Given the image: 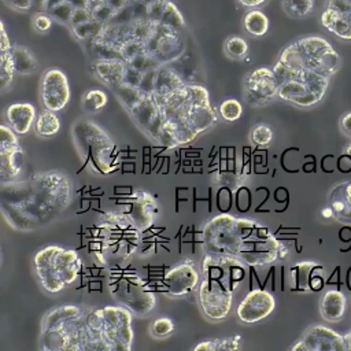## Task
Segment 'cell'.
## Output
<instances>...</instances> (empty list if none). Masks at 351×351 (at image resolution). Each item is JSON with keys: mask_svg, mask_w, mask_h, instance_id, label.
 <instances>
[{"mask_svg": "<svg viewBox=\"0 0 351 351\" xmlns=\"http://www.w3.org/2000/svg\"><path fill=\"white\" fill-rule=\"evenodd\" d=\"M0 208L7 223L22 232L36 230L59 217L71 203L70 178L58 170L1 182Z\"/></svg>", "mask_w": 351, "mask_h": 351, "instance_id": "cell-1", "label": "cell"}, {"mask_svg": "<svg viewBox=\"0 0 351 351\" xmlns=\"http://www.w3.org/2000/svg\"><path fill=\"white\" fill-rule=\"evenodd\" d=\"M133 313L119 306L89 308L86 314L84 351H126L132 348Z\"/></svg>", "mask_w": 351, "mask_h": 351, "instance_id": "cell-2", "label": "cell"}, {"mask_svg": "<svg viewBox=\"0 0 351 351\" xmlns=\"http://www.w3.org/2000/svg\"><path fill=\"white\" fill-rule=\"evenodd\" d=\"M88 308L63 304L48 310L41 321L40 348L45 351H84Z\"/></svg>", "mask_w": 351, "mask_h": 351, "instance_id": "cell-3", "label": "cell"}, {"mask_svg": "<svg viewBox=\"0 0 351 351\" xmlns=\"http://www.w3.org/2000/svg\"><path fill=\"white\" fill-rule=\"evenodd\" d=\"M236 243L233 256L248 267H263L284 259L288 248L276 239L267 226L252 218H236Z\"/></svg>", "mask_w": 351, "mask_h": 351, "instance_id": "cell-4", "label": "cell"}, {"mask_svg": "<svg viewBox=\"0 0 351 351\" xmlns=\"http://www.w3.org/2000/svg\"><path fill=\"white\" fill-rule=\"evenodd\" d=\"M71 136L84 166L101 176H107L119 167L121 155L117 144L93 121L86 118L75 121Z\"/></svg>", "mask_w": 351, "mask_h": 351, "instance_id": "cell-5", "label": "cell"}, {"mask_svg": "<svg viewBox=\"0 0 351 351\" xmlns=\"http://www.w3.org/2000/svg\"><path fill=\"white\" fill-rule=\"evenodd\" d=\"M274 64L289 70H308L330 78L340 69L341 60L326 40L308 36L288 44Z\"/></svg>", "mask_w": 351, "mask_h": 351, "instance_id": "cell-6", "label": "cell"}, {"mask_svg": "<svg viewBox=\"0 0 351 351\" xmlns=\"http://www.w3.org/2000/svg\"><path fill=\"white\" fill-rule=\"evenodd\" d=\"M34 273L41 287L49 293H58L71 285L82 270V262L75 250L60 245H47L33 258Z\"/></svg>", "mask_w": 351, "mask_h": 351, "instance_id": "cell-7", "label": "cell"}, {"mask_svg": "<svg viewBox=\"0 0 351 351\" xmlns=\"http://www.w3.org/2000/svg\"><path fill=\"white\" fill-rule=\"evenodd\" d=\"M278 80V99L296 107H311L319 103L328 89L329 77L308 71L273 66Z\"/></svg>", "mask_w": 351, "mask_h": 351, "instance_id": "cell-8", "label": "cell"}, {"mask_svg": "<svg viewBox=\"0 0 351 351\" xmlns=\"http://www.w3.org/2000/svg\"><path fill=\"white\" fill-rule=\"evenodd\" d=\"M108 291L119 304L137 315L148 314L156 303L154 291L136 271L112 273L108 278Z\"/></svg>", "mask_w": 351, "mask_h": 351, "instance_id": "cell-9", "label": "cell"}, {"mask_svg": "<svg viewBox=\"0 0 351 351\" xmlns=\"http://www.w3.org/2000/svg\"><path fill=\"white\" fill-rule=\"evenodd\" d=\"M123 108L129 112L134 123L156 143L166 125V119L154 95L140 90Z\"/></svg>", "mask_w": 351, "mask_h": 351, "instance_id": "cell-10", "label": "cell"}, {"mask_svg": "<svg viewBox=\"0 0 351 351\" xmlns=\"http://www.w3.org/2000/svg\"><path fill=\"white\" fill-rule=\"evenodd\" d=\"M233 292L229 285L218 280L200 277L197 302L203 314L213 321L225 319L233 304Z\"/></svg>", "mask_w": 351, "mask_h": 351, "instance_id": "cell-11", "label": "cell"}, {"mask_svg": "<svg viewBox=\"0 0 351 351\" xmlns=\"http://www.w3.org/2000/svg\"><path fill=\"white\" fill-rule=\"evenodd\" d=\"M236 218L232 214L222 213L206 222L202 229V243L206 254L232 255L236 243Z\"/></svg>", "mask_w": 351, "mask_h": 351, "instance_id": "cell-12", "label": "cell"}, {"mask_svg": "<svg viewBox=\"0 0 351 351\" xmlns=\"http://www.w3.org/2000/svg\"><path fill=\"white\" fill-rule=\"evenodd\" d=\"M243 97L251 107H263L278 97V80L273 67L259 66L248 71L241 82Z\"/></svg>", "mask_w": 351, "mask_h": 351, "instance_id": "cell-13", "label": "cell"}, {"mask_svg": "<svg viewBox=\"0 0 351 351\" xmlns=\"http://www.w3.org/2000/svg\"><path fill=\"white\" fill-rule=\"evenodd\" d=\"M70 96L69 78L63 70L51 67L43 73L40 81V97L44 108L58 112L69 104Z\"/></svg>", "mask_w": 351, "mask_h": 351, "instance_id": "cell-14", "label": "cell"}, {"mask_svg": "<svg viewBox=\"0 0 351 351\" xmlns=\"http://www.w3.org/2000/svg\"><path fill=\"white\" fill-rule=\"evenodd\" d=\"M202 274L192 259H184L173 266L162 278V292L173 298H181L197 291Z\"/></svg>", "mask_w": 351, "mask_h": 351, "instance_id": "cell-15", "label": "cell"}, {"mask_svg": "<svg viewBox=\"0 0 351 351\" xmlns=\"http://www.w3.org/2000/svg\"><path fill=\"white\" fill-rule=\"evenodd\" d=\"M276 308L274 296L262 289L255 288L245 293L236 307L237 318L244 324H255L267 318Z\"/></svg>", "mask_w": 351, "mask_h": 351, "instance_id": "cell-16", "label": "cell"}, {"mask_svg": "<svg viewBox=\"0 0 351 351\" xmlns=\"http://www.w3.org/2000/svg\"><path fill=\"white\" fill-rule=\"evenodd\" d=\"M300 340L306 351H344L347 350L344 336L324 325H313L306 329Z\"/></svg>", "mask_w": 351, "mask_h": 351, "instance_id": "cell-17", "label": "cell"}, {"mask_svg": "<svg viewBox=\"0 0 351 351\" xmlns=\"http://www.w3.org/2000/svg\"><path fill=\"white\" fill-rule=\"evenodd\" d=\"M133 219L134 225L144 232L148 229L156 218L158 214V204L156 200L144 191H136L132 196V200L129 202V208L125 210Z\"/></svg>", "mask_w": 351, "mask_h": 351, "instance_id": "cell-18", "label": "cell"}, {"mask_svg": "<svg viewBox=\"0 0 351 351\" xmlns=\"http://www.w3.org/2000/svg\"><path fill=\"white\" fill-rule=\"evenodd\" d=\"M90 69L96 78L111 89L121 85L125 80L128 64L122 59H93Z\"/></svg>", "mask_w": 351, "mask_h": 351, "instance_id": "cell-19", "label": "cell"}, {"mask_svg": "<svg viewBox=\"0 0 351 351\" xmlns=\"http://www.w3.org/2000/svg\"><path fill=\"white\" fill-rule=\"evenodd\" d=\"M37 118L36 107L27 101L12 103L5 110L7 123L12 128L16 134H26L30 132L32 126H34V121Z\"/></svg>", "mask_w": 351, "mask_h": 351, "instance_id": "cell-20", "label": "cell"}, {"mask_svg": "<svg viewBox=\"0 0 351 351\" xmlns=\"http://www.w3.org/2000/svg\"><path fill=\"white\" fill-rule=\"evenodd\" d=\"M26 167V154L19 145L11 149H0V181L11 182L19 180Z\"/></svg>", "mask_w": 351, "mask_h": 351, "instance_id": "cell-21", "label": "cell"}, {"mask_svg": "<svg viewBox=\"0 0 351 351\" xmlns=\"http://www.w3.org/2000/svg\"><path fill=\"white\" fill-rule=\"evenodd\" d=\"M347 307V299L339 289H329L319 300L321 317L328 322H339Z\"/></svg>", "mask_w": 351, "mask_h": 351, "instance_id": "cell-22", "label": "cell"}, {"mask_svg": "<svg viewBox=\"0 0 351 351\" xmlns=\"http://www.w3.org/2000/svg\"><path fill=\"white\" fill-rule=\"evenodd\" d=\"M318 270H325L324 266L315 262H298L296 265L289 267V277L292 291L296 292H307L310 291V282L313 276Z\"/></svg>", "mask_w": 351, "mask_h": 351, "instance_id": "cell-23", "label": "cell"}, {"mask_svg": "<svg viewBox=\"0 0 351 351\" xmlns=\"http://www.w3.org/2000/svg\"><path fill=\"white\" fill-rule=\"evenodd\" d=\"M14 64H15V71L19 75H30L37 71L38 69V62L33 51H30L25 45L14 44L11 48Z\"/></svg>", "mask_w": 351, "mask_h": 351, "instance_id": "cell-24", "label": "cell"}, {"mask_svg": "<svg viewBox=\"0 0 351 351\" xmlns=\"http://www.w3.org/2000/svg\"><path fill=\"white\" fill-rule=\"evenodd\" d=\"M321 25L343 40H351V22L332 10L324 8L321 14Z\"/></svg>", "mask_w": 351, "mask_h": 351, "instance_id": "cell-25", "label": "cell"}, {"mask_svg": "<svg viewBox=\"0 0 351 351\" xmlns=\"http://www.w3.org/2000/svg\"><path fill=\"white\" fill-rule=\"evenodd\" d=\"M243 27L252 37H263L269 30V18L261 8H250L243 16Z\"/></svg>", "mask_w": 351, "mask_h": 351, "instance_id": "cell-26", "label": "cell"}, {"mask_svg": "<svg viewBox=\"0 0 351 351\" xmlns=\"http://www.w3.org/2000/svg\"><path fill=\"white\" fill-rule=\"evenodd\" d=\"M60 130V119L55 111L44 108L34 121V132L43 138H49Z\"/></svg>", "mask_w": 351, "mask_h": 351, "instance_id": "cell-27", "label": "cell"}, {"mask_svg": "<svg viewBox=\"0 0 351 351\" xmlns=\"http://www.w3.org/2000/svg\"><path fill=\"white\" fill-rule=\"evenodd\" d=\"M282 11L293 19L310 16L315 8V0H281Z\"/></svg>", "mask_w": 351, "mask_h": 351, "instance_id": "cell-28", "label": "cell"}, {"mask_svg": "<svg viewBox=\"0 0 351 351\" xmlns=\"http://www.w3.org/2000/svg\"><path fill=\"white\" fill-rule=\"evenodd\" d=\"M108 103V96L103 89L99 88H93L89 89L84 93L82 99H81V106L82 110L88 114H95L99 112L100 110H103Z\"/></svg>", "mask_w": 351, "mask_h": 351, "instance_id": "cell-29", "label": "cell"}, {"mask_svg": "<svg viewBox=\"0 0 351 351\" xmlns=\"http://www.w3.org/2000/svg\"><path fill=\"white\" fill-rule=\"evenodd\" d=\"M15 74H16V71H15V64H14L11 49L0 51V84H1L3 92L10 89Z\"/></svg>", "mask_w": 351, "mask_h": 351, "instance_id": "cell-30", "label": "cell"}, {"mask_svg": "<svg viewBox=\"0 0 351 351\" xmlns=\"http://www.w3.org/2000/svg\"><path fill=\"white\" fill-rule=\"evenodd\" d=\"M223 52L233 60H243L248 53V43L241 36H229L223 43Z\"/></svg>", "mask_w": 351, "mask_h": 351, "instance_id": "cell-31", "label": "cell"}, {"mask_svg": "<svg viewBox=\"0 0 351 351\" xmlns=\"http://www.w3.org/2000/svg\"><path fill=\"white\" fill-rule=\"evenodd\" d=\"M219 117L226 122L239 121L243 115V106L237 99H225L218 108Z\"/></svg>", "mask_w": 351, "mask_h": 351, "instance_id": "cell-32", "label": "cell"}, {"mask_svg": "<svg viewBox=\"0 0 351 351\" xmlns=\"http://www.w3.org/2000/svg\"><path fill=\"white\" fill-rule=\"evenodd\" d=\"M273 136H274L273 129L266 123H259L254 126L251 130V141L259 147L269 145L273 140Z\"/></svg>", "mask_w": 351, "mask_h": 351, "instance_id": "cell-33", "label": "cell"}, {"mask_svg": "<svg viewBox=\"0 0 351 351\" xmlns=\"http://www.w3.org/2000/svg\"><path fill=\"white\" fill-rule=\"evenodd\" d=\"M215 182L219 186H225L233 191L240 186L241 176L236 170H218L215 173Z\"/></svg>", "mask_w": 351, "mask_h": 351, "instance_id": "cell-34", "label": "cell"}, {"mask_svg": "<svg viewBox=\"0 0 351 351\" xmlns=\"http://www.w3.org/2000/svg\"><path fill=\"white\" fill-rule=\"evenodd\" d=\"M151 335L156 339H165L174 332V322L167 317H159L151 324Z\"/></svg>", "mask_w": 351, "mask_h": 351, "instance_id": "cell-35", "label": "cell"}, {"mask_svg": "<svg viewBox=\"0 0 351 351\" xmlns=\"http://www.w3.org/2000/svg\"><path fill=\"white\" fill-rule=\"evenodd\" d=\"M16 147H19L16 133L8 123H3L0 126V149H11Z\"/></svg>", "mask_w": 351, "mask_h": 351, "instance_id": "cell-36", "label": "cell"}, {"mask_svg": "<svg viewBox=\"0 0 351 351\" xmlns=\"http://www.w3.org/2000/svg\"><path fill=\"white\" fill-rule=\"evenodd\" d=\"M52 22H53V19L48 12H45V11L33 12L32 25L37 33H47L52 27Z\"/></svg>", "mask_w": 351, "mask_h": 351, "instance_id": "cell-37", "label": "cell"}, {"mask_svg": "<svg viewBox=\"0 0 351 351\" xmlns=\"http://www.w3.org/2000/svg\"><path fill=\"white\" fill-rule=\"evenodd\" d=\"M324 8L332 10L337 15H340L351 22V1H348V0H325Z\"/></svg>", "mask_w": 351, "mask_h": 351, "instance_id": "cell-38", "label": "cell"}, {"mask_svg": "<svg viewBox=\"0 0 351 351\" xmlns=\"http://www.w3.org/2000/svg\"><path fill=\"white\" fill-rule=\"evenodd\" d=\"M215 351L221 350H237L240 347V336L226 337V339H214Z\"/></svg>", "mask_w": 351, "mask_h": 351, "instance_id": "cell-39", "label": "cell"}, {"mask_svg": "<svg viewBox=\"0 0 351 351\" xmlns=\"http://www.w3.org/2000/svg\"><path fill=\"white\" fill-rule=\"evenodd\" d=\"M14 44H11V40L5 32L4 23H0V51H8L12 48Z\"/></svg>", "mask_w": 351, "mask_h": 351, "instance_id": "cell-40", "label": "cell"}, {"mask_svg": "<svg viewBox=\"0 0 351 351\" xmlns=\"http://www.w3.org/2000/svg\"><path fill=\"white\" fill-rule=\"evenodd\" d=\"M340 129H341V132H343L346 136L351 137V111L346 112V114L340 118Z\"/></svg>", "mask_w": 351, "mask_h": 351, "instance_id": "cell-41", "label": "cell"}, {"mask_svg": "<svg viewBox=\"0 0 351 351\" xmlns=\"http://www.w3.org/2000/svg\"><path fill=\"white\" fill-rule=\"evenodd\" d=\"M237 3L244 8H262L269 3V0H237Z\"/></svg>", "mask_w": 351, "mask_h": 351, "instance_id": "cell-42", "label": "cell"}, {"mask_svg": "<svg viewBox=\"0 0 351 351\" xmlns=\"http://www.w3.org/2000/svg\"><path fill=\"white\" fill-rule=\"evenodd\" d=\"M321 215H322L324 218H332V217L335 215V211H333L332 207H325V208L321 210Z\"/></svg>", "mask_w": 351, "mask_h": 351, "instance_id": "cell-43", "label": "cell"}, {"mask_svg": "<svg viewBox=\"0 0 351 351\" xmlns=\"http://www.w3.org/2000/svg\"><path fill=\"white\" fill-rule=\"evenodd\" d=\"M344 340H346L347 350H350V351H351V332H348V333L344 336Z\"/></svg>", "mask_w": 351, "mask_h": 351, "instance_id": "cell-44", "label": "cell"}, {"mask_svg": "<svg viewBox=\"0 0 351 351\" xmlns=\"http://www.w3.org/2000/svg\"><path fill=\"white\" fill-rule=\"evenodd\" d=\"M346 281H347V287H348V289L351 291V266H350V267H348V270H347Z\"/></svg>", "mask_w": 351, "mask_h": 351, "instance_id": "cell-45", "label": "cell"}, {"mask_svg": "<svg viewBox=\"0 0 351 351\" xmlns=\"http://www.w3.org/2000/svg\"><path fill=\"white\" fill-rule=\"evenodd\" d=\"M346 154H347V156H350V158H351V144L347 147V149H346Z\"/></svg>", "mask_w": 351, "mask_h": 351, "instance_id": "cell-46", "label": "cell"}]
</instances>
